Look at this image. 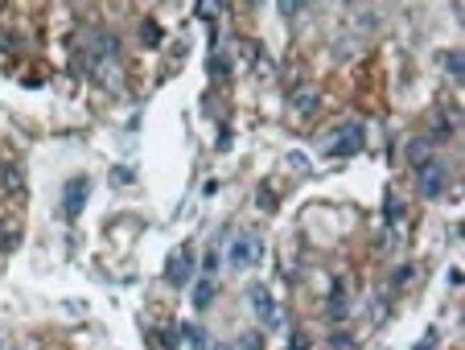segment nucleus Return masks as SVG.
Segmentation results:
<instances>
[{"mask_svg":"<svg viewBox=\"0 0 465 350\" xmlns=\"http://www.w3.org/2000/svg\"><path fill=\"white\" fill-rule=\"evenodd\" d=\"M260 260H264V235L260 231H235L231 243H227V264L239 268V272H247Z\"/></svg>","mask_w":465,"mask_h":350,"instance_id":"1","label":"nucleus"},{"mask_svg":"<svg viewBox=\"0 0 465 350\" xmlns=\"http://www.w3.org/2000/svg\"><path fill=\"white\" fill-rule=\"evenodd\" d=\"M363 144H367L363 124H342V128L326 140V153H329V157H358V153H363Z\"/></svg>","mask_w":465,"mask_h":350,"instance_id":"2","label":"nucleus"},{"mask_svg":"<svg viewBox=\"0 0 465 350\" xmlns=\"http://www.w3.org/2000/svg\"><path fill=\"white\" fill-rule=\"evenodd\" d=\"M189 272H194V248H178L165 264V280L173 289H182V284H189Z\"/></svg>","mask_w":465,"mask_h":350,"instance_id":"3","label":"nucleus"},{"mask_svg":"<svg viewBox=\"0 0 465 350\" xmlns=\"http://www.w3.org/2000/svg\"><path fill=\"white\" fill-rule=\"evenodd\" d=\"M87 194H91V181H87V177H70V181H66L62 215H66V219H79V215H83V206H87Z\"/></svg>","mask_w":465,"mask_h":350,"instance_id":"4","label":"nucleus"},{"mask_svg":"<svg viewBox=\"0 0 465 350\" xmlns=\"http://www.w3.org/2000/svg\"><path fill=\"white\" fill-rule=\"evenodd\" d=\"M445 181H449V169H445L441 161L420 165V194H424V198H441V194H445Z\"/></svg>","mask_w":465,"mask_h":350,"instance_id":"5","label":"nucleus"},{"mask_svg":"<svg viewBox=\"0 0 465 350\" xmlns=\"http://www.w3.org/2000/svg\"><path fill=\"white\" fill-rule=\"evenodd\" d=\"M247 297H251V309H255V317H260L264 326H276V321H280V309H276L272 293H268L264 284H251V289H247Z\"/></svg>","mask_w":465,"mask_h":350,"instance_id":"6","label":"nucleus"},{"mask_svg":"<svg viewBox=\"0 0 465 350\" xmlns=\"http://www.w3.org/2000/svg\"><path fill=\"white\" fill-rule=\"evenodd\" d=\"M317 107H322V95H317L313 87L297 91V99H292V116H297V120H309V116H317Z\"/></svg>","mask_w":465,"mask_h":350,"instance_id":"7","label":"nucleus"},{"mask_svg":"<svg viewBox=\"0 0 465 350\" xmlns=\"http://www.w3.org/2000/svg\"><path fill=\"white\" fill-rule=\"evenodd\" d=\"M350 313V297H346V280H333V289H329V317L333 321H342Z\"/></svg>","mask_w":465,"mask_h":350,"instance_id":"8","label":"nucleus"},{"mask_svg":"<svg viewBox=\"0 0 465 350\" xmlns=\"http://www.w3.org/2000/svg\"><path fill=\"white\" fill-rule=\"evenodd\" d=\"M182 338H186L189 350H210V342H206V330H202V326H194V321H186V326H182Z\"/></svg>","mask_w":465,"mask_h":350,"instance_id":"9","label":"nucleus"},{"mask_svg":"<svg viewBox=\"0 0 465 350\" xmlns=\"http://www.w3.org/2000/svg\"><path fill=\"white\" fill-rule=\"evenodd\" d=\"M214 305V280H202L194 289V309H210Z\"/></svg>","mask_w":465,"mask_h":350,"instance_id":"10","label":"nucleus"},{"mask_svg":"<svg viewBox=\"0 0 465 350\" xmlns=\"http://www.w3.org/2000/svg\"><path fill=\"white\" fill-rule=\"evenodd\" d=\"M140 42H144V45H161V29H157V21H144V25H140Z\"/></svg>","mask_w":465,"mask_h":350,"instance_id":"11","label":"nucleus"},{"mask_svg":"<svg viewBox=\"0 0 465 350\" xmlns=\"http://www.w3.org/2000/svg\"><path fill=\"white\" fill-rule=\"evenodd\" d=\"M157 347L161 350H178V334H173V330H161V334H157Z\"/></svg>","mask_w":465,"mask_h":350,"instance_id":"12","label":"nucleus"},{"mask_svg":"<svg viewBox=\"0 0 465 350\" xmlns=\"http://www.w3.org/2000/svg\"><path fill=\"white\" fill-rule=\"evenodd\" d=\"M395 219H404V202L391 198V202H387V222H395Z\"/></svg>","mask_w":465,"mask_h":350,"instance_id":"13","label":"nucleus"},{"mask_svg":"<svg viewBox=\"0 0 465 350\" xmlns=\"http://www.w3.org/2000/svg\"><path fill=\"white\" fill-rule=\"evenodd\" d=\"M202 268H206V276H214V272H219V252H214V248L206 252V264H202Z\"/></svg>","mask_w":465,"mask_h":350,"instance_id":"14","label":"nucleus"},{"mask_svg":"<svg viewBox=\"0 0 465 350\" xmlns=\"http://www.w3.org/2000/svg\"><path fill=\"white\" fill-rule=\"evenodd\" d=\"M288 350H309V338H305V334H297V338H288Z\"/></svg>","mask_w":465,"mask_h":350,"instance_id":"15","label":"nucleus"},{"mask_svg":"<svg viewBox=\"0 0 465 350\" xmlns=\"http://www.w3.org/2000/svg\"><path fill=\"white\" fill-rule=\"evenodd\" d=\"M13 239H17V235H4V222H0V248H4V243H13Z\"/></svg>","mask_w":465,"mask_h":350,"instance_id":"16","label":"nucleus"},{"mask_svg":"<svg viewBox=\"0 0 465 350\" xmlns=\"http://www.w3.org/2000/svg\"><path fill=\"white\" fill-rule=\"evenodd\" d=\"M219 350H231V347H219Z\"/></svg>","mask_w":465,"mask_h":350,"instance_id":"17","label":"nucleus"}]
</instances>
